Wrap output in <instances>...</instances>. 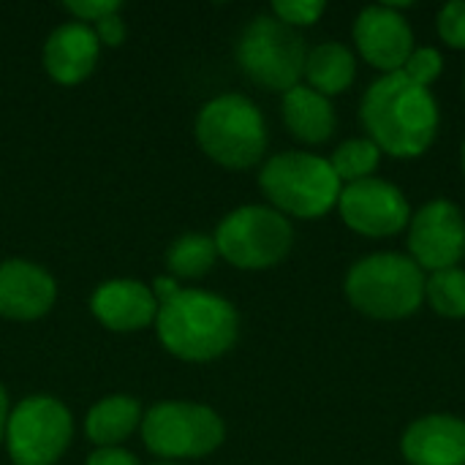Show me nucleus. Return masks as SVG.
<instances>
[{"mask_svg": "<svg viewBox=\"0 0 465 465\" xmlns=\"http://www.w3.org/2000/svg\"><path fill=\"white\" fill-rule=\"evenodd\" d=\"M71 433L74 422L60 401L44 395L27 398L8 414V455L16 465H54L65 452Z\"/></svg>", "mask_w": 465, "mask_h": 465, "instance_id": "nucleus-9", "label": "nucleus"}, {"mask_svg": "<svg viewBox=\"0 0 465 465\" xmlns=\"http://www.w3.org/2000/svg\"><path fill=\"white\" fill-rule=\"evenodd\" d=\"M98 60V35L84 22L60 25L46 46H44V65L49 76L60 84H76L95 68Z\"/></svg>", "mask_w": 465, "mask_h": 465, "instance_id": "nucleus-16", "label": "nucleus"}, {"mask_svg": "<svg viewBox=\"0 0 465 465\" xmlns=\"http://www.w3.org/2000/svg\"><path fill=\"white\" fill-rule=\"evenodd\" d=\"M439 35L447 46L465 49V0H452L439 11Z\"/></svg>", "mask_w": 465, "mask_h": 465, "instance_id": "nucleus-25", "label": "nucleus"}, {"mask_svg": "<svg viewBox=\"0 0 465 465\" xmlns=\"http://www.w3.org/2000/svg\"><path fill=\"white\" fill-rule=\"evenodd\" d=\"M63 8L76 14L79 22H101V19L117 14L120 3L117 0H71V3H63Z\"/></svg>", "mask_w": 465, "mask_h": 465, "instance_id": "nucleus-26", "label": "nucleus"}, {"mask_svg": "<svg viewBox=\"0 0 465 465\" xmlns=\"http://www.w3.org/2000/svg\"><path fill=\"white\" fill-rule=\"evenodd\" d=\"M409 465H465V422L452 414H430L409 425L401 439Z\"/></svg>", "mask_w": 465, "mask_h": 465, "instance_id": "nucleus-14", "label": "nucleus"}, {"mask_svg": "<svg viewBox=\"0 0 465 465\" xmlns=\"http://www.w3.org/2000/svg\"><path fill=\"white\" fill-rule=\"evenodd\" d=\"M338 210L346 226L365 237H392L411 223V210L403 191L379 177L346 185L341 191Z\"/></svg>", "mask_w": 465, "mask_h": 465, "instance_id": "nucleus-11", "label": "nucleus"}, {"mask_svg": "<svg viewBox=\"0 0 465 465\" xmlns=\"http://www.w3.org/2000/svg\"><path fill=\"white\" fill-rule=\"evenodd\" d=\"M218 248L207 234H183L166 253V264L180 278H199L215 264Z\"/></svg>", "mask_w": 465, "mask_h": 465, "instance_id": "nucleus-20", "label": "nucleus"}, {"mask_svg": "<svg viewBox=\"0 0 465 465\" xmlns=\"http://www.w3.org/2000/svg\"><path fill=\"white\" fill-rule=\"evenodd\" d=\"M346 297L371 319L398 322L420 311L425 300V272L411 256L373 253L349 270Z\"/></svg>", "mask_w": 465, "mask_h": 465, "instance_id": "nucleus-3", "label": "nucleus"}, {"mask_svg": "<svg viewBox=\"0 0 465 465\" xmlns=\"http://www.w3.org/2000/svg\"><path fill=\"white\" fill-rule=\"evenodd\" d=\"M305 38L275 16H256L237 44L242 71L267 90L289 93L305 74Z\"/></svg>", "mask_w": 465, "mask_h": 465, "instance_id": "nucleus-7", "label": "nucleus"}, {"mask_svg": "<svg viewBox=\"0 0 465 465\" xmlns=\"http://www.w3.org/2000/svg\"><path fill=\"white\" fill-rule=\"evenodd\" d=\"M54 297L57 286L46 270L22 259L0 264V316L33 322L54 305Z\"/></svg>", "mask_w": 465, "mask_h": 465, "instance_id": "nucleus-13", "label": "nucleus"}, {"mask_svg": "<svg viewBox=\"0 0 465 465\" xmlns=\"http://www.w3.org/2000/svg\"><path fill=\"white\" fill-rule=\"evenodd\" d=\"M441 71H444V57L433 46H414L411 57L403 65V74L420 87H430L441 76Z\"/></svg>", "mask_w": 465, "mask_h": 465, "instance_id": "nucleus-23", "label": "nucleus"}, {"mask_svg": "<svg viewBox=\"0 0 465 465\" xmlns=\"http://www.w3.org/2000/svg\"><path fill=\"white\" fill-rule=\"evenodd\" d=\"M354 44L368 65L379 68L381 74H398L414 52V33L401 11L381 3L368 5L357 16Z\"/></svg>", "mask_w": 465, "mask_h": 465, "instance_id": "nucleus-12", "label": "nucleus"}, {"mask_svg": "<svg viewBox=\"0 0 465 465\" xmlns=\"http://www.w3.org/2000/svg\"><path fill=\"white\" fill-rule=\"evenodd\" d=\"M240 319L229 300L188 289L158 311V338L180 360L207 362L226 354L237 341Z\"/></svg>", "mask_w": 465, "mask_h": 465, "instance_id": "nucleus-2", "label": "nucleus"}, {"mask_svg": "<svg viewBox=\"0 0 465 465\" xmlns=\"http://www.w3.org/2000/svg\"><path fill=\"white\" fill-rule=\"evenodd\" d=\"M87 465H139V460L125 450L104 447V450H98V452H93L87 458Z\"/></svg>", "mask_w": 465, "mask_h": 465, "instance_id": "nucleus-28", "label": "nucleus"}, {"mask_svg": "<svg viewBox=\"0 0 465 465\" xmlns=\"http://www.w3.org/2000/svg\"><path fill=\"white\" fill-rule=\"evenodd\" d=\"M139 417H142V409L136 401H131L125 395L106 398V401L95 403L87 414V422H84L87 439L98 447L120 444L134 433V428L139 425Z\"/></svg>", "mask_w": 465, "mask_h": 465, "instance_id": "nucleus-19", "label": "nucleus"}, {"mask_svg": "<svg viewBox=\"0 0 465 465\" xmlns=\"http://www.w3.org/2000/svg\"><path fill=\"white\" fill-rule=\"evenodd\" d=\"M425 297L439 316L465 319V270L450 267L425 278Z\"/></svg>", "mask_w": 465, "mask_h": 465, "instance_id": "nucleus-22", "label": "nucleus"}, {"mask_svg": "<svg viewBox=\"0 0 465 465\" xmlns=\"http://www.w3.org/2000/svg\"><path fill=\"white\" fill-rule=\"evenodd\" d=\"M196 139L221 166L248 169L267 150V125L251 98L229 93L204 104L196 120Z\"/></svg>", "mask_w": 465, "mask_h": 465, "instance_id": "nucleus-5", "label": "nucleus"}, {"mask_svg": "<svg viewBox=\"0 0 465 465\" xmlns=\"http://www.w3.org/2000/svg\"><path fill=\"white\" fill-rule=\"evenodd\" d=\"M409 251L420 270H450L465 256V218L450 199H433L409 223Z\"/></svg>", "mask_w": 465, "mask_h": 465, "instance_id": "nucleus-10", "label": "nucleus"}, {"mask_svg": "<svg viewBox=\"0 0 465 465\" xmlns=\"http://www.w3.org/2000/svg\"><path fill=\"white\" fill-rule=\"evenodd\" d=\"M183 289L174 283V278H158L155 283H153V297H155V302H169V300H174L177 294H180Z\"/></svg>", "mask_w": 465, "mask_h": 465, "instance_id": "nucleus-29", "label": "nucleus"}, {"mask_svg": "<svg viewBox=\"0 0 465 465\" xmlns=\"http://www.w3.org/2000/svg\"><path fill=\"white\" fill-rule=\"evenodd\" d=\"M5 425H8V398L5 390L0 387V441L5 439Z\"/></svg>", "mask_w": 465, "mask_h": 465, "instance_id": "nucleus-30", "label": "nucleus"}, {"mask_svg": "<svg viewBox=\"0 0 465 465\" xmlns=\"http://www.w3.org/2000/svg\"><path fill=\"white\" fill-rule=\"evenodd\" d=\"M158 465H174V463H158Z\"/></svg>", "mask_w": 465, "mask_h": 465, "instance_id": "nucleus-32", "label": "nucleus"}, {"mask_svg": "<svg viewBox=\"0 0 465 465\" xmlns=\"http://www.w3.org/2000/svg\"><path fill=\"white\" fill-rule=\"evenodd\" d=\"M324 0H275L272 3V14L275 19L286 22L289 27H308L313 22L322 19L324 14Z\"/></svg>", "mask_w": 465, "mask_h": 465, "instance_id": "nucleus-24", "label": "nucleus"}, {"mask_svg": "<svg viewBox=\"0 0 465 465\" xmlns=\"http://www.w3.org/2000/svg\"><path fill=\"white\" fill-rule=\"evenodd\" d=\"M259 185L278 213L294 218H322L338 207L343 183L332 172L327 158L313 153H281L272 155L262 174Z\"/></svg>", "mask_w": 465, "mask_h": 465, "instance_id": "nucleus-4", "label": "nucleus"}, {"mask_svg": "<svg viewBox=\"0 0 465 465\" xmlns=\"http://www.w3.org/2000/svg\"><path fill=\"white\" fill-rule=\"evenodd\" d=\"M283 120L286 128L305 144H322L335 131V109L330 98L305 84L283 93Z\"/></svg>", "mask_w": 465, "mask_h": 465, "instance_id": "nucleus-17", "label": "nucleus"}, {"mask_svg": "<svg viewBox=\"0 0 465 465\" xmlns=\"http://www.w3.org/2000/svg\"><path fill=\"white\" fill-rule=\"evenodd\" d=\"M90 308L95 319L114 330L131 332L147 327L158 316V302L153 292L139 281H106L95 289Z\"/></svg>", "mask_w": 465, "mask_h": 465, "instance_id": "nucleus-15", "label": "nucleus"}, {"mask_svg": "<svg viewBox=\"0 0 465 465\" xmlns=\"http://www.w3.org/2000/svg\"><path fill=\"white\" fill-rule=\"evenodd\" d=\"M368 139L392 158H420L439 134V104L403 71L376 79L360 106Z\"/></svg>", "mask_w": 465, "mask_h": 465, "instance_id": "nucleus-1", "label": "nucleus"}, {"mask_svg": "<svg viewBox=\"0 0 465 465\" xmlns=\"http://www.w3.org/2000/svg\"><path fill=\"white\" fill-rule=\"evenodd\" d=\"M95 35H98V41H104L109 46H120L123 38H125V25H123V19L117 14H112V16H106V19L98 22Z\"/></svg>", "mask_w": 465, "mask_h": 465, "instance_id": "nucleus-27", "label": "nucleus"}, {"mask_svg": "<svg viewBox=\"0 0 465 465\" xmlns=\"http://www.w3.org/2000/svg\"><path fill=\"white\" fill-rule=\"evenodd\" d=\"M463 174H465V142H463Z\"/></svg>", "mask_w": 465, "mask_h": 465, "instance_id": "nucleus-31", "label": "nucleus"}, {"mask_svg": "<svg viewBox=\"0 0 465 465\" xmlns=\"http://www.w3.org/2000/svg\"><path fill=\"white\" fill-rule=\"evenodd\" d=\"M144 447L158 458H204L223 444L221 417L199 403H158L142 422Z\"/></svg>", "mask_w": 465, "mask_h": 465, "instance_id": "nucleus-8", "label": "nucleus"}, {"mask_svg": "<svg viewBox=\"0 0 465 465\" xmlns=\"http://www.w3.org/2000/svg\"><path fill=\"white\" fill-rule=\"evenodd\" d=\"M213 240L229 264L240 270H267L286 259L294 242V229L283 213L248 204L229 213Z\"/></svg>", "mask_w": 465, "mask_h": 465, "instance_id": "nucleus-6", "label": "nucleus"}, {"mask_svg": "<svg viewBox=\"0 0 465 465\" xmlns=\"http://www.w3.org/2000/svg\"><path fill=\"white\" fill-rule=\"evenodd\" d=\"M302 76L308 79V87L322 93L324 98L346 93L357 76V57L349 46L338 41H324L308 52Z\"/></svg>", "mask_w": 465, "mask_h": 465, "instance_id": "nucleus-18", "label": "nucleus"}, {"mask_svg": "<svg viewBox=\"0 0 465 465\" xmlns=\"http://www.w3.org/2000/svg\"><path fill=\"white\" fill-rule=\"evenodd\" d=\"M381 163V150L371 139H346L330 158L332 172L341 183H360L373 177Z\"/></svg>", "mask_w": 465, "mask_h": 465, "instance_id": "nucleus-21", "label": "nucleus"}]
</instances>
